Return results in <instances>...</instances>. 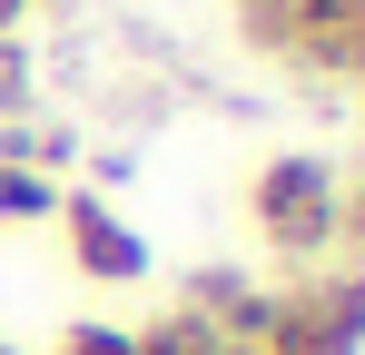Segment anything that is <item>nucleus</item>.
<instances>
[{
  "mask_svg": "<svg viewBox=\"0 0 365 355\" xmlns=\"http://www.w3.org/2000/svg\"><path fill=\"white\" fill-rule=\"evenodd\" d=\"M336 197H346V178L326 168V158H306V148L267 158V168H257V187H247V207H257V237H267L277 257H297V267L336 247Z\"/></svg>",
  "mask_w": 365,
  "mask_h": 355,
  "instance_id": "1",
  "label": "nucleus"
},
{
  "mask_svg": "<svg viewBox=\"0 0 365 355\" xmlns=\"http://www.w3.org/2000/svg\"><path fill=\"white\" fill-rule=\"evenodd\" d=\"M365 346V267L267 287V355H356Z\"/></svg>",
  "mask_w": 365,
  "mask_h": 355,
  "instance_id": "2",
  "label": "nucleus"
},
{
  "mask_svg": "<svg viewBox=\"0 0 365 355\" xmlns=\"http://www.w3.org/2000/svg\"><path fill=\"white\" fill-rule=\"evenodd\" d=\"M60 227H69L79 277H99V287H138V277H148V237L119 227V207H109L99 187H60Z\"/></svg>",
  "mask_w": 365,
  "mask_h": 355,
  "instance_id": "3",
  "label": "nucleus"
},
{
  "mask_svg": "<svg viewBox=\"0 0 365 355\" xmlns=\"http://www.w3.org/2000/svg\"><path fill=\"white\" fill-rule=\"evenodd\" d=\"M0 217L20 227V217H60V178L40 168H0Z\"/></svg>",
  "mask_w": 365,
  "mask_h": 355,
  "instance_id": "4",
  "label": "nucleus"
},
{
  "mask_svg": "<svg viewBox=\"0 0 365 355\" xmlns=\"http://www.w3.org/2000/svg\"><path fill=\"white\" fill-rule=\"evenodd\" d=\"M20 109H30V50L0 30V118H20Z\"/></svg>",
  "mask_w": 365,
  "mask_h": 355,
  "instance_id": "5",
  "label": "nucleus"
},
{
  "mask_svg": "<svg viewBox=\"0 0 365 355\" xmlns=\"http://www.w3.org/2000/svg\"><path fill=\"white\" fill-rule=\"evenodd\" d=\"M60 355H138V336H128V326H69Z\"/></svg>",
  "mask_w": 365,
  "mask_h": 355,
  "instance_id": "6",
  "label": "nucleus"
},
{
  "mask_svg": "<svg viewBox=\"0 0 365 355\" xmlns=\"http://www.w3.org/2000/svg\"><path fill=\"white\" fill-rule=\"evenodd\" d=\"M336 237H346V247L365 257V168L346 178V197H336Z\"/></svg>",
  "mask_w": 365,
  "mask_h": 355,
  "instance_id": "7",
  "label": "nucleus"
},
{
  "mask_svg": "<svg viewBox=\"0 0 365 355\" xmlns=\"http://www.w3.org/2000/svg\"><path fill=\"white\" fill-rule=\"evenodd\" d=\"M20 10H30V0H0V30H10V20H20Z\"/></svg>",
  "mask_w": 365,
  "mask_h": 355,
  "instance_id": "8",
  "label": "nucleus"
},
{
  "mask_svg": "<svg viewBox=\"0 0 365 355\" xmlns=\"http://www.w3.org/2000/svg\"><path fill=\"white\" fill-rule=\"evenodd\" d=\"M0 355H10V346H0Z\"/></svg>",
  "mask_w": 365,
  "mask_h": 355,
  "instance_id": "9",
  "label": "nucleus"
}]
</instances>
